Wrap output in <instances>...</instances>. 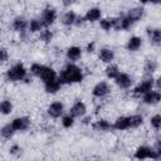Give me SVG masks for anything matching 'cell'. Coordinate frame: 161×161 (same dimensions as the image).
<instances>
[{"label": "cell", "instance_id": "6da1fadb", "mask_svg": "<svg viewBox=\"0 0 161 161\" xmlns=\"http://www.w3.org/2000/svg\"><path fill=\"white\" fill-rule=\"evenodd\" d=\"M58 79L62 84H70V83H79L83 80V72L79 67L74 64H67L59 73Z\"/></svg>", "mask_w": 161, "mask_h": 161}, {"label": "cell", "instance_id": "7a4b0ae2", "mask_svg": "<svg viewBox=\"0 0 161 161\" xmlns=\"http://www.w3.org/2000/svg\"><path fill=\"white\" fill-rule=\"evenodd\" d=\"M30 73L34 74L35 77L40 78L43 80V83H47V82H50V80L58 78V75L53 68H50L48 65L39 64V63H34L30 67Z\"/></svg>", "mask_w": 161, "mask_h": 161}, {"label": "cell", "instance_id": "3957f363", "mask_svg": "<svg viewBox=\"0 0 161 161\" xmlns=\"http://www.w3.org/2000/svg\"><path fill=\"white\" fill-rule=\"evenodd\" d=\"M6 79L10 82H18V80H23L26 77V69L21 63H16L14 64L10 69L6 70L5 74Z\"/></svg>", "mask_w": 161, "mask_h": 161}, {"label": "cell", "instance_id": "277c9868", "mask_svg": "<svg viewBox=\"0 0 161 161\" xmlns=\"http://www.w3.org/2000/svg\"><path fill=\"white\" fill-rule=\"evenodd\" d=\"M160 157L161 155L157 151H155L153 147H148V146H140L135 152V158L137 160H146V158L158 160Z\"/></svg>", "mask_w": 161, "mask_h": 161}, {"label": "cell", "instance_id": "5b68a950", "mask_svg": "<svg viewBox=\"0 0 161 161\" xmlns=\"http://www.w3.org/2000/svg\"><path fill=\"white\" fill-rule=\"evenodd\" d=\"M55 19H57V11L53 9V8H50V6H48V8H45L44 10H43V14H42V24H43V26H49V25H52L54 21H55Z\"/></svg>", "mask_w": 161, "mask_h": 161}, {"label": "cell", "instance_id": "8992f818", "mask_svg": "<svg viewBox=\"0 0 161 161\" xmlns=\"http://www.w3.org/2000/svg\"><path fill=\"white\" fill-rule=\"evenodd\" d=\"M109 92H111V87H109V84L107 82H99L92 89V94L94 97H98V98L106 97Z\"/></svg>", "mask_w": 161, "mask_h": 161}, {"label": "cell", "instance_id": "52a82bcc", "mask_svg": "<svg viewBox=\"0 0 161 161\" xmlns=\"http://www.w3.org/2000/svg\"><path fill=\"white\" fill-rule=\"evenodd\" d=\"M131 25L132 23L127 16H119L112 19V28L116 30H127L131 28Z\"/></svg>", "mask_w": 161, "mask_h": 161}, {"label": "cell", "instance_id": "ba28073f", "mask_svg": "<svg viewBox=\"0 0 161 161\" xmlns=\"http://www.w3.org/2000/svg\"><path fill=\"white\" fill-rule=\"evenodd\" d=\"M153 83H155V80H153L152 78L141 82V83L133 89V94H135V96H141V94L147 93L148 91H151V89L153 88Z\"/></svg>", "mask_w": 161, "mask_h": 161}, {"label": "cell", "instance_id": "9c48e42d", "mask_svg": "<svg viewBox=\"0 0 161 161\" xmlns=\"http://www.w3.org/2000/svg\"><path fill=\"white\" fill-rule=\"evenodd\" d=\"M114 82H116V84L121 88V89H127V88H130L131 86H132V78L128 75V74H126V73H119L116 78H114Z\"/></svg>", "mask_w": 161, "mask_h": 161}, {"label": "cell", "instance_id": "30bf717a", "mask_svg": "<svg viewBox=\"0 0 161 161\" xmlns=\"http://www.w3.org/2000/svg\"><path fill=\"white\" fill-rule=\"evenodd\" d=\"M160 99H161V94H160V92L158 91H148L147 93H145L143 94V98H142V101H143V103H146V104H151V106H153V104H157L158 102H160Z\"/></svg>", "mask_w": 161, "mask_h": 161}, {"label": "cell", "instance_id": "8fae6325", "mask_svg": "<svg viewBox=\"0 0 161 161\" xmlns=\"http://www.w3.org/2000/svg\"><path fill=\"white\" fill-rule=\"evenodd\" d=\"M11 126L14 127L15 131H25L30 126V119L28 117H16L13 119Z\"/></svg>", "mask_w": 161, "mask_h": 161}, {"label": "cell", "instance_id": "7c38bea8", "mask_svg": "<svg viewBox=\"0 0 161 161\" xmlns=\"http://www.w3.org/2000/svg\"><path fill=\"white\" fill-rule=\"evenodd\" d=\"M63 112H64V106H63L62 102H53L48 107V114L53 118L60 117L63 114Z\"/></svg>", "mask_w": 161, "mask_h": 161}, {"label": "cell", "instance_id": "4fadbf2b", "mask_svg": "<svg viewBox=\"0 0 161 161\" xmlns=\"http://www.w3.org/2000/svg\"><path fill=\"white\" fill-rule=\"evenodd\" d=\"M87 112V107L82 101L75 102L70 108V116L72 117H83Z\"/></svg>", "mask_w": 161, "mask_h": 161}, {"label": "cell", "instance_id": "5bb4252c", "mask_svg": "<svg viewBox=\"0 0 161 161\" xmlns=\"http://www.w3.org/2000/svg\"><path fill=\"white\" fill-rule=\"evenodd\" d=\"M28 24H29V23H28V20H26L25 18L18 16V18H15L14 21H13V28H14V30H16V31L24 33L25 29L28 28Z\"/></svg>", "mask_w": 161, "mask_h": 161}, {"label": "cell", "instance_id": "9a60e30c", "mask_svg": "<svg viewBox=\"0 0 161 161\" xmlns=\"http://www.w3.org/2000/svg\"><path fill=\"white\" fill-rule=\"evenodd\" d=\"M101 15H102L101 9H98V8H91V9L87 11V14L84 15V19H86L87 21L93 23V21L99 20V19H101Z\"/></svg>", "mask_w": 161, "mask_h": 161}, {"label": "cell", "instance_id": "2e32d148", "mask_svg": "<svg viewBox=\"0 0 161 161\" xmlns=\"http://www.w3.org/2000/svg\"><path fill=\"white\" fill-rule=\"evenodd\" d=\"M141 45H142V39L140 38V36H131L130 39H128V42H127V50H130V52H136V50H138L140 48H141Z\"/></svg>", "mask_w": 161, "mask_h": 161}, {"label": "cell", "instance_id": "e0dca14e", "mask_svg": "<svg viewBox=\"0 0 161 161\" xmlns=\"http://www.w3.org/2000/svg\"><path fill=\"white\" fill-rule=\"evenodd\" d=\"M99 59L103 62V63H111L114 58V53L112 49H108V48H102L99 50V54H98Z\"/></svg>", "mask_w": 161, "mask_h": 161}, {"label": "cell", "instance_id": "ac0fdd59", "mask_svg": "<svg viewBox=\"0 0 161 161\" xmlns=\"http://www.w3.org/2000/svg\"><path fill=\"white\" fill-rule=\"evenodd\" d=\"M60 87H62V83L59 82V79L57 78V79H53V80H50V82H47V83H44V88H45V92L47 93H57L59 89H60Z\"/></svg>", "mask_w": 161, "mask_h": 161}, {"label": "cell", "instance_id": "d6986e66", "mask_svg": "<svg viewBox=\"0 0 161 161\" xmlns=\"http://www.w3.org/2000/svg\"><path fill=\"white\" fill-rule=\"evenodd\" d=\"M130 20H131V23L133 24V23H136V21H138L142 16H143V9L142 8H133V9H131L130 11H128V14L126 15Z\"/></svg>", "mask_w": 161, "mask_h": 161}, {"label": "cell", "instance_id": "ffe728a7", "mask_svg": "<svg viewBox=\"0 0 161 161\" xmlns=\"http://www.w3.org/2000/svg\"><path fill=\"white\" fill-rule=\"evenodd\" d=\"M82 57V50L79 47H70L67 49V58L70 62H75Z\"/></svg>", "mask_w": 161, "mask_h": 161}, {"label": "cell", "instance_id": "44dd1931", "mask_svg": "<svg viewBox=\"0 0 161 161\" xmlns=\"http://www.w3.org/2000/svg\"><path fill=\"white\" fill-rule=\"evenodd\" d=\"M113 128L118 130V131H125V130H128L130 128V123H128V117H118L116 121H114V125L112 126Z\"/></svg>", "mask_w": 161, "mask_h": 161}, {"label": "cell", "instance_id": "7402d4cb", "mask_svg": "<svg viewBox=\"0 0 161 161\" xmlns=\"http://www.w3.org/2000/svg\"><path fill=\"white\" fill-rule=\"evenodd\" d=\"M147 33H148V35L151 38V42L155 45H160L161 44V30L158 28H155V29L147 28Z\"/></svg>", "mask_w": 161, "mask_h": 161}, {"label": "cell", "instance_id": "603a6c76", "mask_svg": "<svg viewBox=\"0 0 161 161\" xmlns=\"http://www.w3.org/2000/svg\"><path fill=\"white\" fill-rule=\"evenodd\" d=\"M93 128L96 131H102V132H106V131H109L112 128V125L107 121V119H97L96 123L93 125Z\"/></svg>", "mask_w": 161, "mask_h": 161}, {"label": "cell", "instance_id": "cb8c5ba5", "mask_svg": "<svg viewBox=\"0 0 161 161\" xmlns=\"http://www.w3.org/2000/svg\"><path fill=\"white\" fill-rule=\"evenodd\" d=\"M130 128H137L143 123V117L141 114H132L128 117Z\"/></svg>", "mask_w": 161, "mask_h": 161}, {"label": "cell", "instance_id": "d4e9b609", "mask_svg": "<svg viewBox=\"0 0 161 161\" xmlns=\"http://www.w3.org/2000/svg\"><path fill=\"white\" fill-rule=\"evenodd\" d=\"M15 132H16V131L14 130V127L11 126V123H8V125L3 126V127H1V130H0V135H1L4 138H6V140L11 138V137L14 136V133H15Z\"/></svg>", "mask_w": 161, "mask_h": 161}, {"label": "cell", "instance_id": "484cf974", "mask_svg": "<svg viewBox=\"0 0 161 161\" xmlns=\"http://www.w3.org/2000/svg\"><path fill=\"white\" fill-rule=\"evenodd\" d=\"M75 18H77L75 13H73V11H67V13H65V14L62 16V23H63L64 25H67V26L74 25Z\"/></svg>", "mask_w": 161, "mask_h": 161}, {"label": "cell", "instance_id": "4316f807", "mask_svg": "<svg viewBox=\"0 0 161 161\" xmlns=\"http://www.w3.org/2000/svg\"><path fill=\"white\" fill-rule=\"evenodd\" d=\"M13 111V103L9 99H4L0 102V113L3 114H9Z\"/></svg>", "mask_w": 161, "mask_h": 161}, {"label": "cell", "instance_id": "83f0119b", "mask_svg": "<svg viewBox=\"0 0 161 161\" xmlns=\"http://www.w3.org/2000/svg\"><path fill=\"white\" fill-rule=\"evenodd\" d=\"M28 28H29V30H30L31 33H36V31H40V30H42L43 24H42V21L38 20V19H31V20L29 21V24H28Z\"/></svg>", "mask_w": 161, "mask_h": 161}, {"label": "cell", "instance_id": "f1b7e54d", "mask_svg": "<svg viewBox=\"0 0 161 161\" xmlns=\"http://www.w3.org/2000/svg\"><path fill=\"white\" fill-rule=\"evenodd\" d=\"M118 74H119V69H118L117 65H109V67L106 68V75H107V78L114 79Z\"/></svg>", "mask_w": 161, "mask_h": 161}, {"label": "cell", "instance_id": "f546056e", "mask_svg": "<svg viewBox=\"0 0 161 161\" xmlns=\"http://www.w3.org/2000/svg\"><path fill=\"white\" fill-rule=\"evenodd\" d=\"M157 69V63L155 60H147L145 64V73L146 74H152L155 70Z\"/></svg>", "mask_w": 161, "mask_h": 161}, {"label": "cell", "instance_id": "4dcf8cb0", "mask_svg": "<svg viewBox=\"0 0 161 161\" xmlns=\"http://www.w3.org/2000/svg\"><path fill=\"white\" fill-rule=\"evenodd\" d=\"M62 125H63L64 128H70V127L74 125V117H72L70 114L64 116V117L62 118Z\"/></svg>", "mask_w": 161, "mask_h": 161}, {"label": "cell", "instance_id": "1f68e13d", "mask_svg": "<svg viewBox=\"0 0 161 161\" xmlns=\"http://www.w3.org/2000/svg\"><path fill=\"white\" fill-rule=\"evenodd\" d=\"M39 38H40V40H43L45 43H49L52 40V38H53V33L50 30H48V29H44V30H42Z\"/></svg>", "mask_w": 161, "mask_h": 161}, {"label": "cell", "instance_id": "d6a6232c", "mask_svg": "<svg viewBox=\"0 0 161 161\" xmlns=\"http://www.w3.org/2000/svg\"><path fill=\"white\" fill-rule=\"evenodd\" d=\"M151 126L156 131L160 130V127H161V116L160 114H155L153 117H151Z\"/></svg>", "mask_w": 161, "mask_h": 161}, {"label": "cell", "instance_id": "836d02e7", "mask_svg": "<svg viewBox=\"0 0 161 161\" xmlns=\"http://www.w3.org/2000/svg\"><path fill=\"white\" fill-rule=\"evenodd\" d=\"M99 25H101V28H102L103 30L108 31V30H111V28H112V19H102L101 23H99Z\"/></svg>", "mask_w": 161, "mask_h": 161}, {"label": "cell", "instance_id": "e575fe53", "mask_svg": "<svg viewBox=\"0 0 161 161\" xmlns=\"http://www.w3.org/2000/svg\"><path fill=\"white\" fill-rule=\"evenodd\" d=\"M8 58H9V53H8V50H6L5 48H0V63L6 62Z\"/></svg>", "mask_w": 161, "mask_h": 161}, {"label": "cell", "instance_id": "d590c367", "mask_svg": "<svg viewBox=\"0 0 161 161\" xmlns=\"http://www.w3.org/2000/svg\"><path fill=\"white\" fill-rule=\"evenodd\" d=\"M84 21H86L84 16H77V18H75V21H74V25H78V26H79V25H82Z\"/></svg>", "mask_w": 161, "mask_h": 161}, {"label": "cell", "instance_id": "8d00e7d4", "mask_svg": "<svg viewBox=\"0 0 161 161\" xmlns=\"http://www.w3.org/2000/svg\"><path fill=\"white\" fill-rule=\"evenodd\" d=\"M18 152H20V147H19L18 145H14V146L10 147V153L15 155V153H18Z\"/></svg>", "mask_w": 161, "mask_h": 161}, {"label": "cell", "instance_id": "74e56055", "mask_svg": "<svg viewBox=\"0 0 161 161\" xmlns=\"http://www.w3.org/2000/svg\"><path fill=\"white\" fill-rule=\"evenodd\" d=\"M62 1H63L64 6H70V5H73L75 3V0H62Z\"/></svg>", "mask_w": 161, "mask_h": 161}, {"label": "cell", "instance_id": "f35d334b", "mask_svg": "<svg viewBox=\"0 0 161 161\" xmlns=\"http://www.w3.org/2000/svg\"><path fill=\"white\" fill-rule=\"evenodd\" d=\"M94 45H96V44H94L93 42H92V43H89V44H88V47H87V50H88L89 53H91V52H93V49H94Z\"/></svg>", "mask_w": 161, "mask_h": 161}, {"label": "cell", "instance_id": "ab89813d", "mask_svg": "<svg viewBox=\"0 0 161 161\" xmlns=\"http://www.w3.org/2000/svg\"><path fill=\"white\" fill-rule=\"evenodd\" d=\"M160 1H161V0H151L150 3H153V4H158Z\"/></svg>", "mask_w": 161, "mask_h": 161}, {"label": "cell", "instance_id": "60d3db41", "mask_svg": "<svg viewBox=\"0 0 161 161\" xmlns=\"http://www.w3.org/2000/svg\"><path fill=\"white\" fill-rule=\"evenodd\" d=\"M140 1H141V3H142V4H146V3H150V1H151V0H140Z\"/></svg>", "mask_w": 161, "mask_h": 161}]
</instances>
